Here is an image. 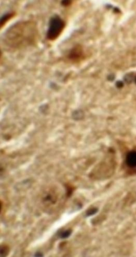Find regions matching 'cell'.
I'll return each instance as SVG.
<instances>
[{
  "label": "cell",
  "mask_w": 136,
  "mask_h": 257,
  "mask_svg": "<svg viewBox=\"0 0 136 257\" xmlns=\"http://www.w3.org/2000/svg\"><path fill=\"white\" fill-rule=\"evenodd\" d=\"M125 163L129 171L136 173V150L129 151L126 155Z\"/></svg>",
  "instance_id": "3"
},
{
  "label": "cell",
  "mask_w": 136,
  "mask_h": 257,
  "mask_svg": "<svg viewBox=\"0 0 136 257\" xmlns=\"http://www.w3.org/2000/svg\"><path fill=\"white\" fill-rule=\"evenodd\" d=\"M35 257H42L43 256V255H42V254L41 252H38L35 254Z\"/></svg>",
  "instance_id": "7"
},
{
  "label": "cell",
  "mask_w": 136,
  "mask_h": 257,
  "mask_svg": "<svg viewBox=\"0 0 136 257\" xmlns=\"http://www.w3.org/2000/svg\"><path fill=\"white\" fill-rule=\"evenodd\" d=\"M71 234V231L70 230H68L62 232L60 234V237L61 238H63V239L67 238L70 236Z\"/></svg>",
  "instance_id": "4"
},
{
  "label": "cell",
  "mask_w": 136,
  "mask_h": 257,
  "mask_svg": "<svg viewBox=\"0 0 136 257\" xmlns=\"http://www.w3.org/2000/svg\"><path fill=\"white\" fill-rule=\"evenodd\" d=\"M98 211V209L96 208H93L91 209L87 212V216H93V215L96 214Z\"/></svg>",
  "instance_id": "6"
},
{
  "label": "cell",
  "mask_w": 136,
  "mask_h": 257,
  "mask_svg": "<svg viewBox=\"0 0 136 257\" xmlns=\"http://www.w3.org/2000/svg\"><path fill=\"white\" fill-rule=\"evenodd\" d=\"M8 254V247L7 246H1V256L5 257Z\"/></svg>",
  "instance_id": "5"
},
{
  "label": "cell",
  "mask_w": 136,
  "mask_h": 257,
  "mask_svg": "<svg viewBox=\"0 0 136 257\" xmlns=\"http://www.w3.org/2000/svg\"><path fill=\"white\" fill-rule=\"evenodd\" d=\"M38 37L36 23L32 21H21L13 25L5 32L3 43L13 49L34 45Z\"/></svg>",
  "instance_id": "1"
},
{
  "label": "cell",
  "mask_w": 136,
  "mask_h": 257,
  "mask_svg": "<svg viewBox=\"0 0 136 257\" xmlns=\"http://www.w3.org/2000/svg\"><path fill=\"white\" fill-rule=\"evenodd\" d=\"M84 58L83 49L80 45H76L68 55V58L73 62H79Z\"/></svg>",
  "instance_id": "2"
},
{
  "label": "cell",
  "mask_w": 136,
  "mask_h": 257,
  "mask_svg": "<svg viewBox=\"0 0 136 257\" xmlns=\"http://www.w3.org/2000/svg\"><path fill=\"white\" fill-rule=\"evenodd\" d=\"M135 82H136V77H135Z\"/></svg>",
  "instance_id": "8"
}]
</instances>
